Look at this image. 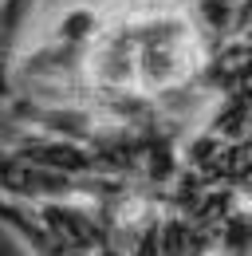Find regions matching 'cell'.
I'll return each mask as SVG.
<instances>
[{
    "mask_svg": "<svg viewBox=\"0 0 252 256\" xmlns=\"http://www.w3.org/2000/svg\"><path fill=\"white\" fill-rule=\"evenodd\" d=\"M40 0H0V110L16 91V60L28 48Z\"/></svg>",
    "mask_w": 252,
    "mask_h": 256,
    "instance_id": "7a4b0ae2",
    "label": "cell"
},
{
    "mask_svg": "<svg viewBox=\"0 0 252 256\" xmlns=\"http://www.w3.org/2000/svg\"><path fill=\"white\" fill-rule=\"evenodd\" d=\"M252 28V0H240V32Z\"/></svg>",
    "mask_w": 252,
    "mask_h": 256,
    "instance_id": "277c9868",
    "label": "cell"
},
{
    "mask_svg": "<svg viewBox=\"0 0 252 256\" xmlns=\"http://www.w3.org/2000/svg\"><path fill=\"white\" fill-rule=\"evenodd\" d=\"M209 64L213 52L189 28L178 4L170 12L134 20V95H142L146 102L178 95Z\"/></svg>",
    "mask_w": 252,
    "mask_h": 256,
    "instance_id": "6da1fadb",
    "label": "cell"
},
{
    "mask_svg": "<svg viewBox=\"0 0 252 256\" xmlns=\"http://www.w3.org/2000/svg\"><path fill=\"white\" fill-rule=\"evenodd\" d=\"M178 0H106V8L122 20H146V16H158V12H170Z\"/></svg>",
    "mask_w": 252,
    "mask_h": 256,
    "instance_id": "3957f363",
    "label": "cell"
}]
</instances>
